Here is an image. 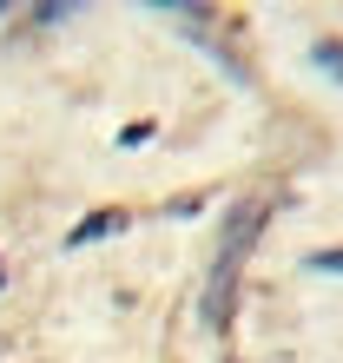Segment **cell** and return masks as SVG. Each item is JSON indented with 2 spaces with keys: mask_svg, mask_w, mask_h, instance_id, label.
I'll return each mask as SVG.
<instances>
[{
  "mask_svg": "<svg viewBox=\"0 0 343 363\" xmlns=\"http://www.w3.org/2000/svg\"><path fill=\"white\" fill-rule=\"evenodd\" d=\"M257 218H264V205H244V211H238V231H231L225 251H218V271H211V284H205V324H211V330H225L231 291H238V258H244L251 238H257Z\"/></svg>",
  "mask_w": 343,
  "mask_h": 363,
  "instance_id": "1",
  "label": "cell"
},
{
  "mask_svg": "<svg viewBox=\"0 0 343 363\" xmlns=\"http://www.w3.org/2000/svg\"><path fill=\"white\" fill-rule=\"evenodd\" d=\"M317 60H324L330 73H343V47H317Z\"/></svg>",
  "mask_w": 343,
  "mask_h": 363,
  "instance_id": "4",
  "label": "cell"
},
{
  "mask_svg": "<svg viewBox=\"0 0 343 363\" xmlns=\"http://www.w3.org/2000/svg\"><path fill=\"white\" fill-rule=\"evenodd\" d=\"M125 225V211H93L79 231H73V245H93V238H113V231Z\"/></svg>",
  "mask_w": 343,
  "mask_h": 363,
  "instance_id": "2",
  "label": "cell"
},
{
  "mask_svg": "<svg viewBox=\"0 0 343 363\" xmlns=\"http://www.w3.org/2000/svg\"><path fill=\"white\" fill-rule=\"evenodd\" d=\"M310 271H337V277H343V251H317V258H310Z\"/></svg>",
  "mask_w": 343,
  "mask_h": 363,
  "instance_id": "3",
  "label": "cell"
}]
</instances>
